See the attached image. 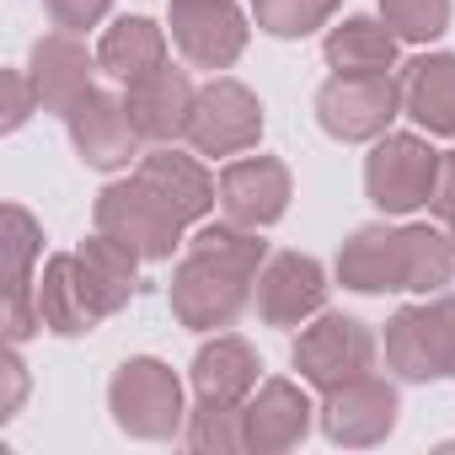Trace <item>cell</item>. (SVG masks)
<instances>
[{"instance_id":"obj_1","label":"cell","mask_w":455,"mask_h":455,"mask_svg":"<svg viewBox=\"0 0 455 455\" xmlns=\"http://www.w3.org/2000/svg\"><path fill=\"white\" fill-rule=\"evenodd\" d=\"M263 263H268V242H258V231H247L236 220L204 225L172 274V316L193 332L231 327L247 311L252 279L263 274Z\"/></svg>"},{"instance_id":"obj_2","label":"cell","mask_w":455,"mask_h":455,"mask_svg":"<svg viewBox=\"0 0 455 455\" xmlns=\"http://www.w3.org/2000/svg\"><path fill=\"white\" fill-rule=\"evenodd\" d=\"M97 231L124 242L140 263H166L182 242V220L150 182L129 177V182H108L97 193Z\"/></svg>"},{"instance_id":"obj_3","label":"cell","mask_w":455,"mask_h":455,"mask_svg":"<svg viewBox=\"0 0 455 455\" xmlns=\"http://www.w3.org/2000/svg\"><path fill=\"white\" fill-rule=\"evenodd\" d=\"M108 407L129 439H172L188 423L182 380L161 359H124L113 386H108Z\"/></svg>"},{"instance_id":"obj_4","label":"cell","mask_w":455,"mask_h":455,"mask_svg":"<svg viewBox=\"0 0 455 455\" xmlns=\"http://www.w3.org/2000/svg\"><path fill=\"white\" fill-rule=\"evenodd\" d=\"M439 150L423 134H380L364 161V193L386 214H412L434 198L439 182Z\"/></svg>"},{"instance_id":"obj_5","label":"cell","mask_w":455,"mask_h":455,"mask_svg":"<svg viewBox=\"0 0 455 455\" xmlns=\"http://www.w3.org/2000/svg\"><path fill=\"white\" fill-rule=\"evenodd\" d=\"M402 113V81H391V70L380 76H332L316 92V118L332 140H380L391 129V118Z\"/></svg>"},{"instance_id":"obj_6","label":"cell","mask_w":455,"mask_h":455,"mask_svg":"<svg viewBox=\"0 0 455 455\" xmlns=\"http://www.w3.org/2000/svg\"><path fill=\"white\" fill-rule=\"evenodd\" d=\"M375 364V332L343 311H322L300 338H295V370L300 380H311L316 391H332L343 380L370 375Z\"/></svg>"},{"instance_id":"obj_7","label":"cell","mask_w":455,"mask_h":455,"mask_svg":"<svg viewBox=\"0 0 455 455\" xmlns=\"http://www.w3.org/2000/svg\"><path fill=\"white\" fill-rule=\"evenodd\" d=\"M263 140V102L231 81V76H214L209 86H198L193 118H188V145L198 156H242Z\"/></svg>"},{"instance_id":"obj_8","label":"cell","mask_w":455,"mask_h":455,"mask_svg":"<svg viewBox=\"0 0 455 455\" xmlns=\"http://www.w3.org/2000/svg\"><path fill=\"white\" fill-rule=\"evenodd\" d=\"M396 386L380 380L375 370L359 375V380H343L332 391H322V434L332 444H348V450H364V444H380L391 428H396Z\"/></svg>"},{"instance_id":"obj_9","label":"cell","mask_w":455,"mask_h":455,"mask_svg":"<svg viewBox=\"0 0 455 455\" xmlns=\"http://www.w3.org/2000/svg\"><path fill=\"white\" fill-rule=\"evenodd\" d=\"M172 44L198 70H231L247 49V17L236 0H172Z\"/></svg>"},{"instance_id":"obj_10","label":"cell","mask_w":455,"mask_h":455,"mask_svg":"<svg viewBox=\"0 0 455 455\" xmlns=\"http://www.w3.org/2000/svg\"><path fill=\"white\" fill-rule=\"evenodd\" d=\"M65 129H70V140H76L81 161H86V166H97V172H118V166H129L134 156H145V150H140V145H145V134L134 129L129 108H124L118 97L97 92V86H92V92L65 113Z\"/></svg>"},{"instance_id":"obj_11","label":"cell","mask_w":455,"mask_h":455,"mask_svg":"<svg viewBox=\"0 0 455 455\" xmlns=\"http://www.w3.org/2000/svg\"><path fill=\"white\" fill-rule=\"evenodd\" d=\"M327 306V274L306 252H279L258 274V311L268 327H306Z\"/></svg>"},{"instance_id":"obj_12","label":"cell","mask_w":455,"mask_h":455,"mask_svg":"<svg viewBox=\"0 0 455 455\" xmlns=\"http://www.w3.org/2000/svg\"><path fill=\"white\" fill-rule=\"evenodd\" d=\"M220 209H225V220L247 225V231H263V225L284 220V209H290V166L274 161V156L231 161L220 172Z\"/></svg>"},{"instance_id":"obj_13","label":"cell","mask_w":455,"mask_h":455,"mask_svg":"<svg viewBox=\"0 0 455 455\" xmlns=\"http://www.w3.org/2000/svg\"><path fill=\"white\" fill-rule=\"evenodd\" d=\"M38 247H44L38 220L22 204H6V343H28L44 327V316H38V279H33Z\"/></svg>"},{"instance_id":"obj_14","label":"cell","mask_w":455,"mask_h":455,"mask_svg":"<svg viewBox=\"0 0 455 455\" xmlns=\"http://www.w3.org/2000/svg\"><path fill=\"white\" fill-rule=\"evenodd\" d=\"M322 407H311V396L295 380H263L247 402V450L252 455H284L311 434V418Z\"/></svg>"},{"instance_id":"obj_15","label":"cell","mask_w":455,"mask_h":455,"mask_svg":"<svg viewBox=\"0 0 455 455\" xmlns=\"http://www.w3.org/2000/svg\"><path fill=\"white\" fill-rule=\"evenodd\" d=\"M193 102H198V92H193L188 70H172V65H161V70L129 81V97H124L134 129H140L145 140H156V145H172L177 134H188Z\"/></svg>"},{"instance_id":"obj_16","label":"cell","mask_w":455,"mask_h":455,"mask_svg":"<svg viewBox=\"0 0 455 455\" xmlns=\"http://www.w3.org/2000/svg\"><path fill=\"white\" fill-rule=\"evenodd\" d=\"M97 70H102V65L76 44V33L38 38V44H33V65H28L33 92H38V108H44V113H60V118L92 92V76H97Z\"/></svg>"},{"instance_id":"obj_17","label":"cell","mask_w":455,"mask_h":455,"mask_svg":"<svg viewBox=\"0 0 455 455\" xmlns=\"http://www.w3.org/2000/svg\"><path fill=\"white\" fill-rule=\"evenodd\" d=\"M386 364L402 380H418V386L450 375V348H444V327H439L434 300L428 306H402L386 322Z\"/></svg>"},{"instance_id":"obj_18","label":"cell","mask_w":455,"mask_h":455,"mask_svg":"<svg viewBox=\"0 0 455 455\" xmlns=\"http://www.w3.org/2000/svg\"><path fill=\"white\" fill-rule=\"evenodd\" d=\"M338 284L359 290V295H391L407 290V252H402V231L386 225H364L354 231L338 252Z\"/></svg>"},{"instance_id":"obj_19","label":"cell","mask_w":455,"mask_h":455,"mask_svg":"<svg viewBox=\"0 0 455 455\" xmlns=\"http://www.w3.org/2000/svg\"><path fill=\"white\" fill-rule=\"evenodd\" d=\"M76 279H81V290H86V306H92L97 322H102V316H113V311H124V306L134 300L140 258H134L124 242H113V236L97 231L92 242L76 247Z\"/></svg>"},{"instance_id":"obj_20","label":"cell","mask_w":455,"mask_h":455,"mask_svg":"<svg viewBox=\"0 0 455 455\" xmlns=\"http://www.w3.org/2000/svg\"><path fill=\"white\" fill-rule=\"evenodd\" d=\"M134 177H140V182H150V188L177 209V220H182V225L204 220V214L220 204L214 177H209L193 156H182V150H150V156H140V172H134Z\"/></svg>"},{"instance_id":"obj_21","label":"cell","mask_w":455,"mask_h":455,"mask_svg":"<svg viewBox=\"0 0 455 455\" xmlns=\"http://www.w3.org/2000/svg\"><path fill=\"white\" fill-rule=\"evenodd\" d=\"M396 81H402V113L418 118L428 134L455 140V54H423Z\"/></svg>"},{"instance_id":"obj_22","label":"cell","mask_w":455,"mask_h":455,"mask_svg":"<svg viewBox=\"0 0 455 455\" xmlns=\"http://www.w3.org/2000/svg\"><path fill=\"white\" fill-rule=\"evenodd\" d=\"M188 375H193V391H198V396L247 402V396L258 391V354H252V343H242V338H214V343L198 348V359H193Z\"/></svg>"},{"instance_id":"obj_23","label":"cell","mask_w":455,"mask_h":455,"mask_svg":"<svg viewBox=\"0 0 455 455\" xmlns=\"http://www.w3.org/2000/svg\"><path fill=\"white\" fill-rule=\"evenodd\" d=\"M97 65L113 81L129 86V81H140V76H150V70L166 65V33L150 17H118L102 33V44H97Z\"/></svg>"},{"instance_id":"obj_24","label":"cell","mask_w":455,"mask_h":455,"mask_svg":"<svg viewBox=\"0 0 455 455\" xmlns=\"http://www.w3.org/2000/svg\"><path fill=\"white\" fill-rule=\"evenodd\" d=\"M38 316L49 332L60 338H81L97 327V311L86 306V290L76 279V252H54L44 263V279H38Z\"/></svg>"},{"instance_id":"obj_25","label":"cell","mask_w":455,"mask_h":455,"mask_svg":"<svg viewBox=\"0 0 455 455\" xmlns=\"http://www.w3.org/2000/svg\"><path fill=\"white\" fill-rule=\"evenodd\" d=\"M396 33L386 22H370V17H343L332 33H327V65L343 70V76H380L396 65Z\"/></svg>"},{"instance_id":"obj_26","label":"cell","mask_w":455,"mask_h":455,"mask_svg":"<svg viewBox=\"0 0 455 455\" xmlns=\"http://www.w3.org/2000/svg\"><path fill=\"white\" fill-rule=\"evenodd\" d=\"M402 252H407V290L439 295L455 274V242L428 231V225H402Z\"/></svg>"},{"instance_id":"obj_27","label":"cell","mask_w":455,"mask_h":455,"mask_svg":"<svg viewBox=\"0 0 455 455\" xmlns=\"http://www.w3.org/2000/svg\"><path fill=\"white\" fill-rule=\"evenodd\" d=\"M188 444L198 455H236V450H247V407L198 396V407L188 412Z\"/></svg>"},{"instance_id":"obj_28","label":"cell","mask_w":455,"mask_h":455,"mask_svg":"<svg viewBox=\"0 0 455 455\" xmlns=\"http://www.w3.org/2000/svg\"><path fill=\"white\" fill-rule=\"evenodd\" d=\"M338 12V0H252V17L263 33L274 38H311L316 28H327Z\"/></svg>"},{"instance_id":"obj_29","label":"cell","mask_w":455,"mask_h":455,"mask_svg":"<svg viewBox=\"0 0 455 455\" xmlns=\"http://www.w3.org/2000/svg\"><path fill=\"white\" fill-rule=\"evenodd\" d=\"M380 22L402 44H428L450 28V0H380Z\"/></svg>"},{"instance_id":"obj_30","label":"cell","mask_w":455,"mask_h":455,"mask_svg":"<svg viewBox=\"0 0 455 455\" xmlns=\"http://www.w3.org/2000/svg\"><path fill=\"white\" fill-rule=\"evenodd\" d=\"M44 6H49V17H54L60 33H86V28H97L108 17L113 0H44Z\"/></svg>"},{"instance_id":"obj_31","label":"cell","mask_w":455,"mask_h":455,"mask_svg":"<svg viewBox=\"0 0 455 455\" xmlns=\"http://www.w3.org/2000/svg\"><path fill=\"white\" fill-rule=\"evenodd\" d=\"M0 81H6V129H22V124L33 118V108H38L33 76H28V70H6Z\"/></svg>"},{"instance_id":"obj_32","label":"cell","mask_w":455,"mask_h":455,"mask_svg":"<svg viewBox=\"0 0 455 455\" xmlns=\"http://www.w3.org/2000/svg\"><path fill=\"white\" fill-rule=\"evenodd\" d=\"M428 209H434V214H444V220L455 214V150L439 161V182H434V198H428Z\"/></svg>"},{"instance_id":"obj_33","label":"cell","mask_w":455,"mask_h":455,"mask_svg":"<svg viewBox=\"0 0 455 455\" xmlns=\"http://www.w3.org/2000/svg\"><path fill=\"white\" fill-rule=\"evenodd\" d=\"M0 370H6V380H12V391H6V402H0V418H12V412H17V402H22V391H28V375H22V359H17V343L6 348V364H0Z\"/></svg>"},{"instance_id":"obj_34","label":"cell","mask_w":455,"mask_h":455,"mask_svg":"<svg viewBox=\"0 0 455 455\" xmlns=\"http://www.w3.org/2000/svg\"><path fill=\"white\" fill-rule=\"evenodd\" d=\"M439 311V327H444V348H450V375H455V295H439L434 300Z\"/></svg>"},{"instance_id":"obj_35","label":"cell","mask_w":455,"mask_h":455,"mask_svg":"<svg viewBox=\"0 0 455 455\" xmlns=\"http://www.w3.org/2000/svg\"><path fill=\"white\" fill-rule=\"evenodd\" d=\"M450 242H455V214H450Z\"/></svg>"}]
</instances>
